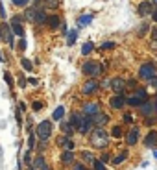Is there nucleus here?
Instances as JSON below:
<instances>
[{
    "label": "nucleus",
    "instance_id": "nucleus-1",
    "mask_svg": "<svg viewBox=\"0 0 157 170\" xmlns=\"http://www.w3.org/2000/svg\"><path fill=\"white\" fill-rule=\"evenodd\" d=\"M89 142L94 146V148H105L107 144H109V135H107V131L104 129V128H98L91 133V137H89Z\"/></svg>",
    "mask_w": 157,
    "mask_h": 170
},
{
    "label": "nucleus",
    "instance_id": "nucleus-2",
    "mask_svg": "<svg viewBox=\"0 0 157 170\" xmlns=\"http://www.w3.org/2000/svg\"><path fill=\"white\" fill-rule=\"evenodd\" d=\"M35 135L39 137V141L44 144V142L50 139V135H52V122H50V120H43V122H39L37 128H35Z\"/></svg>",
    "mask_w": 157,
    "mask_h": 170
},
{
    "label": "nucleus",
    "instance_id": "nucleus-3",
    "mask_svg": "<svg viewBox=\"0 0 157 170\" xmlns=\"http://www.w3.org/2000/svg\"><path fill=\"white\" fill-rule=\"evenodd\" d=\"M157 74V65L155 63H142L139 68V76L142 80H150Z\"/></svg>",
    "mask_w": 157,
    "mask_h": 170
},
{
    "label": "nucleus",
    "instance_id": "nucleus-4",
    "mask_svg": "<svg viewBox=\"0 0 157 170\" xmlns=\"http://www.w3.org/2000/svg\"><path fill=\"white\" fill-rule=\"evenodd\" d=\"M83 74H87L89 78H96V76L102 74V67L98 63H94V61H87L83 65Z\"/></svg>",
    "mask_w": 157,
    "mask_h": 170
},
{
    "label": "nucleus",
    "instance_id": "nucleus-5",
    "mask_svg": "<svg viewBox=\"0 0 157 170\" xmlns=\"http://www.w3.org/2000/svg\"><path fill=\"white\" fill-rule=\"evenodd\" d=\"M100 83L94 80V78H91V80H87L85 83H83V87H81V92L85 94V96H89V94H93V92H96L98 91Z\"/></svg>",
    "mask_w": 157,
    "mask_h": 170
},
{
    "label": "nucleus",
    "instance_id": "nucleus-6",
    "mask_svg": "<svg viewBox=\"0 0 157 170\" xmlns=\"http://www.w3.org/2000/svg\"><path fill=\"white\" fill-rule=\"evenodd\" d=\"M94 126V122H93V117L91 115H85L83 117V120H81V124H79L78 131L81 133V135H85V133H89L91 131V128Z\"/></svg>",
    "mask_w": 157,
    "mask_h": 170
},
{
    "label": "nucleus",
    "instance_id": "nucleus-7",
    "mask_svg": "<svg viewBox=\"0 0 157 170\" xmlns=\"http://www.w3.org/2000/svg\"><path fill=\"white\" fill-rule=\"evenodd\" d=\"M0 33H2V41L8 42L9 46H13V30H9V26H8V24H2Z\"/></svg>",
    "mask_w": 157,
    "mask_h": 170
},
{
    "label": "nucleus",
    "instance_id": "nucleus-8",
    "mask_svg": "<svg viewBox=\"0 0 157 170\" xmlns=\"http://www.w3.org/2000/svg\"><path fill=\"white\" fill-rule=\"evenodd\" d=\"M22 17H13L11 19V30H13V33L15 35H19V37H24V28H22Z\"/></svg>",
    "mask_w": 157,
    "mask_h": 170
},
{
    "label": "nucleus",
    "instance_id": "nucleus-9",
    "mask_svg": "<svg viewBox=\"0 0 157 170\" xmlns=\"http://www.w3.org/2000/svg\"><path fill=\"white\" fill-rule=\"evenodd\" d=\"M109 104L113 109H122V107L126 106V96L122 94V92H117V96H113L111 100H109Z\"/></svg>",
    "mask_w": 157,
    "mask_h": 170
},
{
    "label": "nucleus",
    "instance_id": "nucleus-10",
    "mask_svg": "<svg viewBox=\"0 0 157 170\" xmlns=\"http://www.w3.org/2000/svg\"><path fill=\"white\" fill-rule=\"evenodd\" d=\"M109 87H111L115 92H122V91L126 89V80H122V78H113V80H109Z\"/></svg>",
    "mask_w": 157,
    "mask_h": 170
},
{
    "label": "nucleus",
    "instance_id": "nucleus-11",
    "mask_svg": "<svg viewBox=\"0 0 157 170\" xmlns=\"http://www.w3.org/2000/svg\"><path fill=\"white\" fill-rule=\"evenodd\" d=\"M81 111H83V115H91V117H93V115H96V113L100 111V104H98V102H89V104H83V109H81Z\"/></svg>",
    "mask_w": 157,
    "mask_h": 170
},
{
    "label": "nucleus",
    "instance_id": "nucleus-12",
    "mask_svg": "<svg viewBox=\"0 0 157 170\" xmlns=\"http://www.w3.org/2000/svg\"><path fill=\"white\" fill-rule=\"evenodd\" d=\"M137 141H139V128L133 126L129 129V133L126 135V142H128L129 146H133V144H137Z\"/></svg>",
    "mask_w": 157,
    "mask_h": 170
},
{
    "label": "nucleus",
    "instance_id": "nucleus-13",
    "mask_svg": "<svg viewBox=\"0 0 157 170\" xmlns=\"http://www.w3.org/2000/svg\"><path fill=\"white\" fill-rule=\"evenodd\" d=\"M93 122H94V126L102 128V126H105V124L109 122V117H107V115H104L102 111H98L96 115H93Z\"/></svg>",
    "mask_w": 157,
    "mask_h": 170
},
{
    "label": "nucleus",
    "instance_id": "nucleus-14",
    "mask_svg": "<svg viewBox=\"0 0 157 170\" xmlns=\"http://www.w3.org/2000/svg\"><path fill=\"white\" fill-rule=\"evenodd\" d=\"M33 168L35 170H50V167H48V163H46V159L43 157V155H37L35 159H33Z\"/></svg>",
    "mask_w": 157,
    "mask_h": 170
},
{
    "label": "nucleus",
    "instance_id": "nucleus-15",
    "mask_svg": "<svg viewBox=\"0 0 157 170\" xmlns=\"http://www.w3.org/2000/svg\"><path fill=\"white\" fill-rule=\"evenodd\" d=\"M152 11H154V4L152 2H140L139 4V13L144 17V15H152Z\"/></svg>",
    "mask_w": 157,
    "mask_h": 170
},
{
    "label": "nucleus",
    "instance_id": "nucleus-16",
    "mask_svg": "<svg viewBox=\"0 0 157 170\" xmlns=\"http://www.w3.org/2000/svg\"><path fill=\"white\" fill-rule=\"evenodd\" d=\"M83 111H74L72 115H70V124L74 128H79V124H81V120H83Z\"/></svg>",
    "mask_w": 157,
    "mask_h": 170
},
{
    "label": "nucleus",
    "instance_id": "nucleus-17",
    "mask_svg": "<svg viewBox=\"0 0 157 170\" xmlns=\"http://www.w3.org/2000/svg\"><path fill=\"white\" fill-rule=\"evenodd\" d=\"M58 144L63 150H72L74 148V141L70 139V135H68V137H61V139L58 141Z\"/></svg>",
    "mask_w": 157,
    "mask_h": 170
},
{
    "label": "nucleus",
    "instance_id": "nucleus-18",
    "mask_svg": "<svg viewBox=\"0 0 157 170\" xmlns=\"http://www.w3.org/2000/svg\"><path fill=\"white\" fill-rule=\"evenodd\" d=\"M154 111H155V104H152V102H144V104L140 106V113H142V117H150Z\"/></svg>",
    "mask_w": 157,
    "mask_h": 170
},
{
    "label": "nucleus",
    "instance_id": "nucleus-19",
    "mask_svg": "<svg viewBox=\"0 0 157 170\" xmlns=\"http://www.w3.org/2000/svg\"><path fill=\"white\" fill-rule=\"evenodd\" d=\"M37 8H39V6L26 8V11H24V19H26L28 22H35V13H37Z\"/></svg>",
    "mask_w": 157,
    "mask_h": 170
},
{
    "label": "nucleus",
    "instance_id": "nucleus-20",
    "mask_svg": "<svg viewBox=\"0 0 157 170\" xmlns=\"http://www.w3.org/2000/svg\"><path fill=\"white\" fill-rule=\"evenodd\" d=\"M46 19H48V15H46L44 8H37V13H35V24H46Z\"/></svg>",
    "mask_w": 157,
    "mask_h": 170
},
{
    "label": "nucleus",
    "instance_id": "nucleus-21",
    "mask_svg": "<svg viewBox=\"0 0 157 170\" xmlns=\"http://www.w3.org/2000/svg\"><path fill=\"white\" fill-rule=\"evenodd\" d=\"M146 100H142L140 96H137V94H133V96H129V98H126V104L128 106H131V107H139V106H142Z\"/></svg>",
    "mask_w": 157,
    "mask_h": 170
},
{
    "label": "nucleus",
    "instance_id": "nucleus-22",
    "mask_svg": "<svg viewBox=\"0 0 157 170\" xmlns=\"http://www.w3.org/2000/svg\"><path fill=\"white\" fill-rule=\"evenodd\" d=\"M144 144H146V146H150V148H152V146H155V144H157V131H150V133L146 135Z\"/></svg>",
    "mask_w": 157,
    "mask_h": 170
},
{
    "label": "nucleus",
    "instance_id": "nucleus-23",
    "mask_svg": "<svg viewBox=\"0 0 157 170\" xmlns=\"http://www.w3.org/2000/svg\"><path fill=\"white\" fill-rule=\"evenodd\" d=\"M46 24H48L52 30H58L59 26H61V19H59L58 15H50V17L46 19Z\"/></svg>",
    "mask_w": 157,
    "mask_h": 170
},
{
    "label": "nucleus",
    "instance_id": "nucleus-24",
    "mask_svg": "<svg viewBox=\"0 0 157 170\" xmlns=\"http://www.w3.org/2000/svg\"><path fill=\"white\" fill-rule=\"evenodd\" d=\"M72 161H74L72 150H65V152L61 153V163H63V165H68V163H72Z\"/></svg>",
    "mask_w": 157,
    "mask_h": 170
},
{
    "label": "nucleus",
    "instance_id": "nucleus-25",
    "mask_svg": "<svg viewBox=\"0 0 157 170\" xmlns=\"http://www.w3.org/2000/svg\"><path fill=\"white\" fill-rule=\"evenodd\" d=\"M61 131H63L65 135H72V133H74V126L70 124V120H68V122H61Z\"/></svg>",
    "mask_w": 157,
    "mask_h": 170
},
{
    "label": "nucleus",
    "instance_id": "nucleus-26",
    "mask_svg": "<svg viewBox=\"0 0 157 170\" xmlns=\"http://www.w3.org/2000/svg\"><path fill=\"white\" fill-rule=\"evenodd\" d=\"M91 21H93V15H81V17L78 19V24L79 26H89Z\"/></svg>",
    "mask_w": 157,
    "mask_h": 170
},
{
    "label": "nucleus",
    "instance_id": "nucleus-27",
    "mask_svg": "<svg viewBox=\"0 0 157 170\" xmlns=\"http://www.w3.org/2000/svg\"><path fill=\"white\" fill-rule=\"evenodd\" d=\"M128 155H129L128 152H122V153H118L117 157L113 159V165H120V163H124V161L128 159Z\"/></svg>",
    "mask_w": 157,
    "mask_h": 170
},
{
    "label": "nucleus",
    "instance_id": "nucleus-28",
    "mask_svg": "<svg viewBox=\"0 0 157 170\" xmlns=\"http://www.w3.org/2000/svg\"><path fill=\"white\" fill-rule=\"evenodd\" d=\"M93 48H94L93 42H85V44L81 46V54H83V56H89V54L93 52Z\"/></svg>",
    "mask_w": 157,
    "mask_h": 170
},
{
    "label": "nucleus",
    "instance_id": "nucleus-29",
    "mask_svg": "<svg viewBox=\"0 0 157 170\" xmlns=\"http://www.w3.org/2000/svg\"><path fill=\"white\" fill-rule=\"evenodd\" d=\"M63 115H65V107H61V106H59L58 109L54 111V115H52V118H54V120H61V118H63Z\"/></svg>",
    "mask_w": 157,
    "mask_h": 170
},
{
    "label": "nucleus",
    "instance_id": "nucleus-30",
    "mask_svg": "<svg viewBox=\"0 0 157 170\" xmlns=\"http://www.w3.org/2000/svg\"><path fill=\"white\" fill-rule=\"evenodd\" d=\"M81 159H83L85 163H93V161H94V157H93L91 152H81Z\"/></svg>",
    "mask_w": 157,
    "mask_h": 170
},
{
    "label": "nucleus",
    "instance_id": "nucleus-31",
    "mask_svg": "<svg viewBox=\"0 0 157 170\" xmlns=\"http://www.w3.org/2000/svg\"><path fill=\"white\" fill-rule=\"evenodd\" d=\"M76 35H78V33H76L74 30H72V32L68 33V37H67V44H68V46H72V44L76 42Z\"/></svg>",
    "mask_w": 157,
    "mask_h": 170
},
{
    "label": "nucleus",
    "instance_id": "nucleus-32",
    "mask_svg": "<svg viewBox=\"0 0 157 170\" xmlns=\"http://www.w3.org/2000/svg\"><path fill=\"white\" fill-rule=\"evenodd\" d=\"M33 146H35V133L30 131V137H28V148L33 150Z\"/></svg>",
    "mask_w": 157,
    "mask_h": 170
},
{
    "label": "nucleus",
    "instance_id": "nucleus-33",
    "mask_svg": "<svg viewBox=\"0 0 157 170\" xmlns=\"http://www.w3.org/2000/svg\"><path fill=\"white\" fill-rule=\"evenodd\" d=\"M44 4H46V8H58L61 0H44Z\"/></svg>",
    "mask_w": 157,
    "mask_h": 170
},
{
    "label": "nucleus",
    "instance_id": "nucleus-34",
    "mask_svg": "<svg viewBox=\"0 0 157 170\" xmlns=\"http://www.w3.org/2000/svg\"><path fill=\"white\" fill-rule=\"evenodd\" d=\"M93 167H94V170H105V165H104L102 161H98V159L93 161Z\"/></svg>",
    "mask_w": 157,
    "mask_h": 170
},
{
    "label": "nucleus",
    "instance_id": "nucleus-35",
    "mask_svg": "<svg viewBox=\"0 0 157 170\" xmlns=\"http://www.w3.org/2000/svg\"><path fill=\"white\" fill-rule=\"evenodd\" d=\"M20 65L24 67V70H32V68H33V67H32V61H30V59H22V61H20Z\"/></svg>",
    "mask_w": 157,
    "mask_h": 170
},
{
    "label": "nucleus",
    "instance_id": "nucleus-36",
    "mask_svg": "<svg viewBox=\"0 0 157 170\" xmlns=\"http://www.w3.org/2000/svg\"><path fill=\"white\" fill-rule=\"evenodd\" d=\"M4 80H6V83L9 85V87H13V78H11L9 72H4Z\"/></svg>",
    "mask_w": 157,
    "mask_h": 170
},
{
    "label": "nucleus",
    "instance_id": "nucleus-37",
    "mask_svg": "<svg viewBox=\"0 0 157 170\" xmlns=\"http://www.w3.org/2000/svg\"><path fill=\"white\" fill-rule=\"evenodd\" d=\"M135 94H137V96H140L142 100H146V98H148V92H146L144 89H137V91H135Z\"/></svg>",
    "mask_w": 157,
    "mask_h": 170
},
{
    "label": "nucleus",
    "instance_id": "nucleus-38",
    "mask_svg": "<svg viewBox=\"0 0 157 170\" xmlns=\"http://www.w3.org/2000/svg\"><path fill=\"white\" fill-rule=\"evenodd\" d=\"M113 137H122V128H120V126L113 128Z\"/></svg>",
    "mask_w": 157,
    "mask_h": 170
},
{
    "label": "nucleus",
    "instance_id": "nucleus-39",
    "mask_svg": "<svg viewBox=\"0 0 157 170\" xmlns=\"http://www.w3.org/2000/svg\"><path fill=\"white\" fill-rule=\"evenodd\" d=\"M150 50H152V54H155L157 56V41L152 39V42H150Z\"/></svg>",
    "mask_w": 157,
    "mask_h": 170
},
{
    "label": "nucleus",
    "instance_id": "nucleus-40",
    "mask_svg": "<svg viewBox=\"0 0 157 170\" xmlns=\"http://www.w3.org/2000/svg\"><path fill=\"white\" fill-rule=\"evenodd\" d=\"M102 48H104V50H113V48H115V42H104Z\"/></svg>",
    "mask_w": 157,
    "mask_h": 170
},
{
    "label": "nucleus",
    "instance_id": "nucleus-41",
    "mask_svg": "<svg viewBox=\"0 0 157 170\" xmlns=\"http://www.w3.org/2000/svg\"><path fill=\"white\" fill-rule=\"evenodd\" d=\"M146 30H148V24H146V22H144V24H142V26H140V28H139V35H144V33H146Z\"/></svg>",
    "mask_w": 157,
    "mask_h": 170
},
{
    "label": "nucleus",
    "instance_id": "nucleus-42",
    "mask_svg": "<svg viewBox=\"0 0 157 170\" xmlns=\"http://www.w3.org/2000/svg\"><path fill=\"white\" fill-rule=\"evenodd\" d=\"M28 2H30V0H13V4H15V6H19V8H22V6H26Z\"/></svg>",
    "mask_w": 157,
    "mask_h": 170
},
{
    "label": "nucleus",
    "instance_id": "nucleus-43",
    "mask_svg": "<svg viewBox=\"0 0 157 170\" xmlns=\"http://www.w3.org/2000/svg\"><path fill=\"white\" fill-rule=\"evenodd\" d=\"M74 170H87V167H85L83 163H76V165H74Z\"/></svg>",
    "mask_w": 157,
    "mask_h": 170
},
{
    "label": "nucleus",
    "instance_id": "nucleus-44",
    "mask_svg": "<svg viewBox=\"0 0 157 170\" xmlns=\"http://www.w3.org/2000/svg\"><path fill=\"white\" fill-rule=\"evenodd\" d=\"M26 82H28V80H26L24 76H20V78H19V85H20V87H22V89L26 87Z\"/></svg>",
    "mask_w": 157,
    "mask_h": 170
},
{
    "label": "nucleus",
    "instance_id": "nucleus-45",
    "mask_svg": "<svg viewBox=\"0 0 157 170\" xmlns=\"http://www.w3.org/2000/svg\"><path fill=\"white\" fill-rule=\"evenodd\" d=\"M32 107H33V111H39L41 107H43V102H33V106Z\"/></svg>",
    "mask_w": 157,
    "mask_h": 170
},
{
    "label": "nucleus",
    "instance_id": "nucleus-46",
    "mask_svg": "<svg viewBox=\"0 0 157 170\" xmlns=\"http://www.w3.org/2000/svg\"><path fill=\"white\" fill-rule=\"evenodd\" d=\"M109 159H111V157H109V153H104V155H102V159H100V161H102V163H107V161H109Z\"/></svg>",
    "mask_w": 157,
    "mask_h": 170
},
{
    "label": "nucleus",
    "instance_id": "nucleus-47",
    "mask_svg": "<svg viewBox=\"0 0 157 170\" xmlns=\"http://www.w3.org/2000/svg\"><path fill=\"white\" fill-rule=\"evenodd\" d=\"M148 82H150V85H154V87L157 89V78H155V76H154V78H150Z\"/></svg>",
    "mask_w": 157,
    "mask_h": 170
},
{
    "label": "nucleus",
    "instance_id": "nucleus-48",
    "mask_svg": "<svg viewBox=\"0 0 157 170\" xmlns=\"http://www.w3.org/2000/svg\"><path fill=\"white\" fill-rule=\"evenodd\" d=\"M19 48H20V50H24V48H26V41H24V37L20 39V42H19Z\"/></svg>",
    "mask_w": 157,
    "mask_h": 170
},
{
    "label": "nucleus",
    "instance_id": "nucleus-49",
    "mask_svg": "<svg viewBox=\"0 0 157 170\" xmlns=\"http://www.w3.org/2000/svg\"><path fill=\"white\" fill-rule=\"evenodd\" d=\"M152 39H154V41H157V26L152 30Z\"/></svg>",
    "mask_w": 157,
    "mask_h": 170
},
{
    "label": "nucleus",
    "instance_id": "nucleus-50",
    "mask_svg": "<svg viewBox=\"0 0 157 170\" xmlns=\"http://www.w3.org/2000/svg\"><path fill=\"white\" fill-rule=\"evenodd\" d=\"M133 118H131V115H124V122H131Z\"/></svg>",
    "mask_w": 157,
    "mask_h": 170
},
{
    "label": "nucleus",
    "instance_id": "nucleus-51",
    "mask_svg": "<svg viewBox=\"0 0 157 170\" xmlns=\"http://www.w3.org/2000/svg\"><path fill=\"white\" fill-rule=\"evenodd\" d=\"M0 17H6V9H4V6L0 4Z\"/></svg>",
    "mask_w": 157,
    "mask_h": 170
},
{
    "label": "nucleus",
    "instance_id": "nucleus-52",
    "mask_svg": "<svg viewBox=\"0 0 157 170\" xmlns=\"http://www.w3.org/2000/svg\"><path fill=\"white\" fill-rule=\"evenodd\" d=\"M152 19H154V22H157V9L152 11Z\"/></svg>",
    "mask_w": 157,
    "mask_h": 170
},
{
    "label": "nucleus",
    "instance_id": "nucleus-53",
    "mask_svg": "<svg viewBox=\"0 0 157 170\" xmlns=\"http://www.w3.org/2000/svg\"><path fill=\"white\" fill-rule=\"evenodd\" d=\"M28 82H30V83H32V85H39V82H37V80H35V78H30V80H28Z\"/></svg>",
    "mask_w": 157,
    "mask_h": 170
},
{
    "label": "nucleus",
    "instance_id": "nucleus-54",
    "mask_svg": "<svg viewBox=\"0 0 157 170\" xmlns=\"http://www.w3.org/2000/svg\"><path fill=\"white\" fill-rule=\"evenodd\" d=\"M19 109H20V111H26V104H24V102H20V104H19Z\"/></svg>",
    "mask_w": 157,
    "mask_h": 170
},
{
    "label": "nucleus",
    "instance_id": "nucleus-55",
    "mask_svg": "<svg viewBox=\"0 0 157 170\" xmlns=\"http://www.w3.org/2000/svg\"><path fill=\"white\" fill-rule=\"evenodd\" d=\"M154 157H155V159H157V148L154 150Z\"/></svg>",
    "mask_w": 157,
    "mask_h": 170
},
{
    "label": "nucleus",
    "instance_id": "nucleus-56",
    "mask_svg": "<svg viewBox=\"0 0 157 170\" xmlns=\"http://www.w3.org/2000/svg\"><path fill=\"white\" fill-rule=\"evenodd\" d=\"M0 61H4V56H2V52H0Z\"/></svg>",
    "mask_w": 157,
    "mask_h": 170
},
{
    "label": "nucleus",
    "instance_id": "nucleus-57",
    "mask_svg": "<svg viewBox=\"0 0 157 170\" xmlns=\"http://www.w3.org/2000/svg\"><path fill=\"white\" fill-rule=\"evenodd\" d=\"M152 4H154V6H157V0H152Z\"/></svg>",
    "mask_w": 157,
    "mask_h": 170
},
{
    "label": "nucleus",
    "instance_id": "nucleus-58",
    "mask_svg": "<svg viewBox=\"0 0 157 170\" xmlns=\"http://www.w3.org/2000/svg\"><path fill=\"white\" fill-rule=\"evenodd\" d=\"M155 113H157V102H155Z\"/></svg>",
    "mask_w": 157,
    "mask_h": 170
},
{
    "label": "nucleus",
    "instance_id": "nucleus-59",
    "mask_svg": "<svg viewBox=\"0 0 157 170\" xmlns=\"http://www.w3.org/2000/svg\"><path fill=\"white\" fill-rule=\"evenodd\" d=\"M0 39H2V33H0Z\"/></svg>",
    "mask_w": 157,
    "mask_h": 170
}]
</instances>
